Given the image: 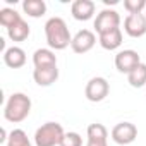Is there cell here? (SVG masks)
Masks as SVG:
<instances>
[{
  "label": "cell",
  "mask_w": 146,
  "mask_h": 146,
  "mask_svg": "<svg viewBox=\"0 0 146 146\" xmlns=\"http://www.w3.org/2000/svg\"><path fill=\"white\" fill-rule=\"evenodd\" d=\"M45 36L48 46L53 50H64L72 43L70 31L62 17H50L45 23Z\"/></svg>",
  "instance_id": "cell-1"
},
{
  "label": "cell",
  "mask_w": 146,
  "mask_h": 146,
  "mask_svg": "<svg viewBox=\"0 0 146 146\" xmlns=\"http://www.w3.org/2000/svg\"><path fill=\"white\" fill-rule=\"evenodd\" d=\"M31 112V98L24 93H12L4 107V117L7 122L19 124L28 119Z\"/></svg>",
  "instance_id": "cell-2"
},
{
  "label": "cell",
  "mask_w": 146,
  "mask_h": 146,
  "mask_svg": "<svg viewBox=\"0 0 146 146\" xmlns=\"http://www.w3.org/2000/svg\"><path fill=\"white\" fill-rule=\"evenodd\" d=\"M64 127L58 122H46L35 132L36 146H58L64 137Z\"/></svg>",
  "instance_id": "cell-3"
},
{
  "label": "cell",
  "mask_w": 146,
  "mask_h": 146,
  "mask_svg": "<svg viewBox=\"0 0 146 146\" xmlns=\"http://www.w3.org/2000/svg\"><path fill=\"white\" fill-rule=\"evenodd\" d=\"M119 26H120V14L113 9H103L95 19V29H96L98 36L110 33V31L117 29Z\"/></svg>",
  "instance_id": "cell-4"
},
{
  "label": "cell",
  "mask_w": 146,
  "mask_h": 146,
  "mask_svg": "<svg viewBox=\"0 0 146 146\" xmlns=\"http://www.w3.org/2000/svg\"><path fill=\"white\" fill-rule=\"evenodd\" d=\"M108 91H110V86H108V81L105 78H91L86 84V90H84V95L90 102L93 103H98L102 100H105L108 96Z\"/></svg>",
  "instance_id": "cell-5"
},
{
  "label": "cell",
  "mask_w": 146,
  "mask_h": 146,
  "mask_svg": "<svg viewBox=\"0 0 146 146\" xmlns=\"http://www.w3.org/2000/svg\"><path fill=\"white\" fill-rule=\"evenodd\" d=\"M137 137V127L132 122H119L117 125H113L112 129V139L117 144H131L134 143Z\"/></svg>",
  "instance_id": "cell-6"
},
{
  "label": "cell",
  "mask_w": 146,
  "mask_h": 146,
  "mask_svg": "<svg viewBox=\"0 0 146 146\" xmlns=\"http://www.w3.org/2000/svg\"><path fill=\"white\" fill-rule=\"evenodd\" d=\"M141 64V57L136 50H120L115 55V67L122 74H129Z\"/></svg>",
  "instance_id": "cell-7"
},
{
  "label": "cell",
  "mask_w": 146,
  "mask_h": 146,
  "mask_svg": "<svg viewBox=\"0 0 146 146\" xmlns=\"http://www.w3.org/2000/svg\"><path fill=\"white\" fill-rule=\"evenodd\" d=\"M95 43H96V35L90 29H81L72 36L70 48L74 53H86L95 46Z\"/></svg>",
  "instance_id": "cell-8"
},
{
  "label": "cell",
  "mask_w": 146,
  "mask_h": 146,
  "mask_svg": "<svg viewBox=\"0 0 146 146\" xmlns=\"http://www.w3.org/2000/svg\"><path fill=\"white\" fill-rule=\"evenodd\" d=\"M124 31L131 38H141L146 35V16L144 14H129L124 21Z\"/></svg>",
  "instance_id": "cell-9"
},
{
  "label": "cell",
  "mask_w": 146,
  "mask_h": 146,
  "mask_svg": "<svg viewBox=\"0 0 146 146\" xmlns=\"http://www.w3.org/2000/svg\"><path fill=\"white\" fill-rule=\"evenodd\" d=\"M33 79L38 86H52L58 79V69L57 65L52 67H35Z\"/></svg>",
  "instance_id": "cell-10"
},
{
  "label": "cell",
  "mask_w": 146,
  "mask_h": 146,
  "mask_svg": "<svg viewBox=\"0 0 146 146\" xmlns=\"http://www.w3.org/2000/svg\"><path fill=\"white\" fill-rule=\"evenodd\" d=\"M88 134V143L86 146H108L107 144V137H108V131L103 124H90L86 129Z\"/></svg>",
  "instance_id": "cell-11"
},
{
  "label": "cell",
  "mask_w": 146,
  "mask_h": 146,
  "mask_svg": "<svg viewBox=\"0 0 146 146\" xmlns=\"http://www.w3.org/2000/svg\"><path fill=\"white\" fill-rule=\"evenodd\" d=\"M70 12L76 21H90L95 14V2H91V0H76L70 5Z\"/></svg>",
  "instance_id": "cell-12"
},
{
  "label": "cell",
  "mask_w": 146,
  "mask_h": 146,
  "mask_svg": "<svg viewBox=\"0 0 146 146\" xmlns=\"http://www.w3.org/2000/svg\"><path fill=\"white\" fill-rule=\"evenodd\" d=\"M4 62L11 69H21L26 64V52L21 46H11L4 52Z\"/></svg>",
  "instance_id": "cell-13"
},
{
  "label": "cell",
  "mask_w": 146,
  "mask_h": 146,
  "mask_svg": "<svg viewBox=\"0 0 146 146\" xmlns=\"http://www.w3.org/2000/svg\"><path fill=\"white\" fill-rule=\"evenodd\" d=\"M98 43L102 45V48L105 50H117L120 45H122V31L120 28L110 31V33H105V35H100L98 36Z\"/></svg>",
  "instance_id": "cell-14"
},
{
  "label": "cell",
  "mask_w": 146,
  "mask_h": 146,
  "mask_svg": "<svg viewBox=\"0 0 146 146\" xmlns=\"http://www.w3.org/2000/svg\"><path fill=\"white\" fill-rule=\"evenodd\" d=\"M33 64L35 67H52L57 65V57L50 48H38L33 53Z\"/></svg>",
  "instance_id": "cell-15"
},
{
  "label": "cell",
  "mask_w": 146,
  "mask_h": 146,
  "mask_svg": "<svg viewBox=\"0 0 146 146\" xmlns=\"http://www.w3.org/2000/svg\"><path fill=\"white\" fill-rule=\"evenodd\" d=\"M29 33H31L29 24H28L24 19H21L17 24H14L12 28L7 29V36H9L12 41H24V40L29 36Z\"/></svg>",
  "instance_id": "cell-16"
},
{
  "label": "cell",
  "mask_w": 146,
  "mask_h": 146,
  "mask_svg": "<svg viewBox=\"0 0 146 146\" xmlns=\"http://www.w3.org/2000/svg\"><path fill=\"white\" fill-rule=\"evenodd\" d=\"M127 83L132 88H143L146 84V64H139L134 70H131L127 74Z\"/></svg>",
  "instance_id": "cell-17"
},
{
  "label": "cell",
  "mask_w": 146,
  "mask_h": 146,
  "mask_svg": "<svg viewBox=\"0 0 146 146\" xmlns=\"http://www.w3.org/2000/svg\"><path fill=\"white\" fill-rule=\"evenodd\" d=\"M23 11L29 17H41L46 12V4L43 0H24L23 2Z\"/></svg>",
  "instance_id": "cell-18"
},
{
  "label": "cell",
  "mask_w": 146,
  "mask_h": 146,
  "mask_svg": "<svg viewBox=\"0 0 146 146\" xmlns=\"http://www.w3.org/2000/svg\"><path fill=\"white\" fill-rule=\"evenodd\" d=\"M21 14L14 9H9V7H4L2 11H0V24H2L4 28H12L14 24H17L21 21Z\"/></svg>",
  "instance_id": "cell-19"
},
{
  "label": "cell",
  "mask_w": 146,
  "mask_h": 146,
  "mask_svg": "<svg viewBox=\"0 0 146 146\" xmlns=\"http://www.w3.org/2000/svg\"><path fill=\"white\" fill-rule=\"evenodd\" d=\"M7 146H31V141L23 129H12L9 132Z\"/></svg>",
  "instance_id": "cell-20"
},
{
  "label": "cell",
  "mask_w": 146,
  "mask_h": 146,
  "mask_svg": "<svg viewBox=\"0 0 146 146\" xmlns=\"http://www.w3.org/2000/svg\"><path fill=\"white\" fill-rule=\"evenodd\" d=\"M124 9L129 14H143L146 11V0H124Z\"/></svg>",
  "instance_id": "cell-21"
},
{
  "label": "cell",
  "mask_w": 146,
  "mask_h": 146,
  "mask_svg": "<svg viewBox=\"0 0 146 146\" xmlns=\"http://www.w3.org/2000/svg\"><path fill=\"white\" fill-rule=\"evenodd\" d=\"M58 146H83V137L78 132H65Z\"/></svg>",
  "instance_id": "cell-22"
},
{
  "label": "cell",
  "mask_w": 146,
  "mask_h": 146,
  "mask_svg": "<svg viewBox=\"0 0 146 146\" xmlns=\"http://www.w3.org/2000/svg\"><path fill=\"white\" fill-rule=\"evenodd\" d=\"M144 16H146V14H144Z\"/></svg>",
  "instance_id": "cell-23"
}]
</instances>
